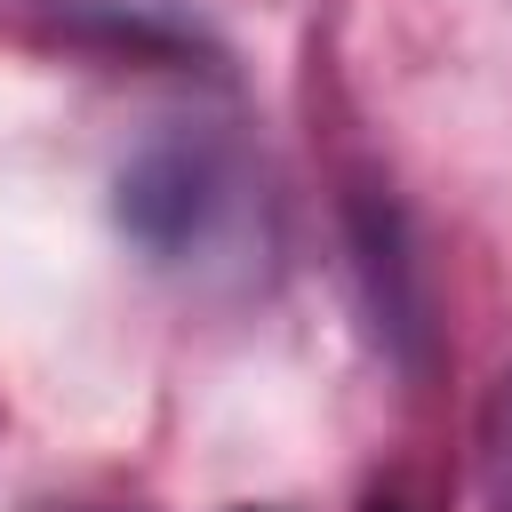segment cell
I'll use <instances>...</instances> for the list:
<instances>
[{
	"mask_svg": "<svg viewBox=\"0 0 512 512\" xmlns=\"http://www.w3.org/2000/svg\"><path fill=\"white\" fill-rule=\"evenodd\" d=\"M248 168L208 128H160L112 176V216L152 264H208L248 232Z\"/></svg>",
	"mask_w": 512,
	"mask_h": 512,
	"instance_id": "1",
	"label": "cell"
},
{
	"mask_svg": "<svg viewBox=\"0 0 512 512\" xmlns=\"http://www.w3.org/2000/svg\"><path fill=\"white\" fill-rule=\"evenodd\" d=\"M344 232H352V272H360V296H368L376 336L408 368H424L432 360V288H424L416 240H408V208L392 200V184L360 176L344 192Z\"/></svg>",
	"mask_w": 512,
	"mask_h": 512,
	"instance_id": "2",
	"label": "cell"
},
{
	"mask_svg": "<svg viewBox=\"0 0 512 512\" xmlns=\"http://www.w3.org/2000/svg\"><path fill=\"white\" fill-rule=\"evenodd\" d=\"M480 496L488 512H512V368L488 384V408H480Z\"/></svg>",
	"mask_w": 512,
	"mask_h": 512,
	"instance_id": "3",
	"label": "cell"
},
{
	"mask_svg": "<svg viewBox=\"0 0 512 512\" xmlns=\"http://www.w3.org/2000/svg\"><path fill=\"white\" fill-rule=\"evenodd\" d=\"M248 512H256V504H248Z\"/></svg>",
	"mask_w": 512,
	"mask_h": 512,
	"instance_id": "4",
	"label": "cell"
}]
</instances>
